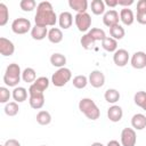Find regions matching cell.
<instances>
[{
    "label": "cell",
    "mask_w": 146,
    "mask_h": 146,
    "mask_svg": "<svg viewBox=\"0 0 146 146\" xmlns=\"http://www.w3.org/2000/svg\"><path fill=\"white\" fill-rule=\"evenodd\" d=\"M57 15L54 11L52 5L49 1H41L36 6V13L34 16L35 25L38 26H55L57 23Z\"/></svg>",
    "instance_id": "obj_1"
},
{
    "label": "cell",
    "mask_w": 146,
    "mask_h": 146,
    "mask_svg": "<svg viewBox=\"0 0 146 146\" xmlns=\"http://www.w3.org/2000/svg\"><path fill=\"white\" fill-rule=\"evenodd\" d=\"M22 78V71L18 64L16 63H11L7 66L5 75H3V82L6 86L8 87H14L16 88L17 84L19 83Z\"/></svg>",
    "instance_id": "obj_2"
},
{
    "label": "cell",
    "mask_w": 146,
    "mask_h": 146,
    "mask_svg": "<svg viewBox=\"0 0 146 146\" xmlns=\"http://www.w3.org/2000/svg\"><path fill=\"white\" fill-rule=\"evenodd\" d=\"M79 110L89 119V120H97L100 116V111L96 103L91 98H82L79 102Z\"/></svg>",
    "instance_id": "obj_3"
},
{
    "label": "cell",
    "mask_w": 146,
    "mask_h": 146,
    "mask_svg": "<svg viewBox=\"0 0 146 146\" xmlns=\"http://www.w3.org/2000/svg\"><path fill=\"white\" fill-rule=\"evenodd\" d=\"M72 78V72L67 67L58 68L51 76V82L55 87H64Z\"/></svg>",
    "instance_id": "obj_4"
},
{
    "label": "cell",
    "mask_w": 146,
    "mask_h": 146,
    "mask_svg": "<svg viewBox=\"0 0 146 146\" xmlns=\"http://www.w3.org/2000/svg\"><path fill=\"white\" fill-rule=\"evenodd\" d=\"M49 87V80L46 76H39L29 88V96L32 95H43L46 89Z\"/></svg>",
    "instance_id": "obj_5"
},
{
    "label": "cell",
    "mask_w": 146,
    "mask_h": 146,
    "mask_svg": "<svg viewBox=\"0 0 146 146\" xmlns=\"http://www.w3.org/2000/svg\"><path fill=\"white\" fill-rule=\"evenodd\" d=\"M11 30L15 34H25L32 30V25H31L30 19L24 18V17H18L13 21Z\"/></svg>",
    "instance_id": "obj_6"
},
{
    "label": "cell",
    "mask_w": 146,
    "mask_h": 146,
    "mask_svg": "<svg viewBox=\"0 0 146 146\" xmlns=\"http://www.w3.org/2000/svg\"><path fill=\"white\" fill-rule=\"evenodd\" d=\"M74 22L80 32H87L91 26V17L88 13L76 14L74 17Z\"/></svg>",
    "instance_id": "obj_7"
},
{
    "label": "cell",
    "mask_w": 146,
    "mask_h": 146,
    "mask_svg": "<svg viewBox=\"0 0 146 146\" xmlns=\"http://www.w3.org/2000/svg\"><path fill=\"white\" fill-rule=\"evenodd\" d=\"M137 141V135L133 128H124L121 131V145L122 146H135Z\"/></svg>",
    "instance_id": "obj_8"
},
{
    "label": "cell",
    "mask_w": 146,
    "mask_h": 146,
    "mask_svg": "<svg viewBox=\"0 0 146 146\" xmlns=\"http://www.w3.org/2000/svg\"><path fill=\"white\" fill-rule=\"evenodd\" d=\"M88 81L89 83L94 87V88H100L105 84V75L102 71L99 70H94L89 76H88Z\"/></svg>",
    "instance_id": "obj_9"
},
{
    "label": "cell",
    "mask_w": 146,
    "mask_h": 146,
    "mask_svg": "<svg viewBox=\"0 0 146 146\" xmlns=\"http://www.w3.org/2000/svg\"><path fill=\"white\" fill-rule=\"evenodd\" d=\"M119 21H120V14L115 9H110L105 11V14L103 15V23L107 27H112L119 24Z\"/></svg>",
    "instance_id": "obj_10"
},
{
    "label": "cell",
    "mask_w": 146,
    "mask_h": 146,
    "mask_svg": "<svg viewBox=\"0 0 146 146\" xmlns=\"http://www.w3.org/2000/svg\"><path fill=\"white\" fill-rule=\"evenodd\" d=\"M129 60H130V56H129L128 50L125 49H117L113 55V62L119 67L125 66Z\"/></svg>",
    "instance_id": "obj_11"
},
{
    "label": "cell",
    "mask_w": 146,
    "mask_h": 146,
    "mask_svg": "<svg viewBox=\"0 0 146 146\" xmlns=\"http://www.w3.org/2000/svg\"><path fill=\"white\" fill-rule=\"evenodd\" d=\"M130 64L133 68H137V70H141L146 67V52L136 51L130 58Z\"/></svg>",
    "instance_id": "obj_12"
},
{
    "label": "cell",
    "mask_w": 146,
    "mask_h": 146,
    "mask_svg": "<svg viewBox=\"0 0 146 146\" xmlns=\"http://www.w3.org/2000/svg\"><path fill=\"white\" fill-rule=\"evenodd\" d=\"M15 52V46L14 43L7 39V38H0V54L5 57L11 56Z\"/></svg>",
    "instance_id": "obj_13"
},
{
    "label": "cell",
    "mask_w": 146,
    "mask_h": 146,
    "mask_svg": "<svg viewBox=\"0 0 146 146\" xmlns=\"http://www.w3.org/2000/svg\"><path fill=\"white\" fill-rule=\"evenodd\" d=\"M123 116V111L122 107L119 105H112L107 110V117L112 122H119Z\"/></svg>",
    "instance_id": "obj_14"
},
{
    "label": "cell",
    "mask_w": 146,
    "mask_h": 146,
    "mask_svg": "<svg viewBox=\"0 0 146 146\" xmlns=\"http://www.w3.org/2000/svg\"><path fill=\"white\" fill-rule=\"evenodd\" d=\"M58 24L62 29L64 30H67L72 26L73 24V16L70 11H63L59 14L58 16Z\"/></svg>",
    "instance_id": "obj_15"
},
{
    "label": "cell",
    "mask_w": 146,
    "mask_h": 146,
    "mask_svg": "<svg viewBox=\"0 0 146 146\" xmlns=\"http://www.w3.org/2000/svg\"><path fill=\"white\" fill-rule=\"evenodd\" d=\"M135 19H136L135 18V15H133V11L131 9H129V8H122L120 10V21L124 25H127V26L132 25V23L135 22Z\"/></svg>",
    "instance_id": "obj_16"
},
{
    "label": "cell",
    "mask_w": 146,
    "mask_h": 146,
    "mask_svg": "<svg viewBox=\"0 0 146 146\" xmlns=\"http://www.w3.org/2000/svg\"><path fill=\"white\" fill-rule=\"evenodd\" d=\"M131 125L135 130H143L146 128V116L141 113H137L131 117Z\"/></svg>",
    "instance_id": "obj_17"
},
{
    "label": "cell",
    "mask_w": 146,
    "mask_h": 146,
    "mask_svg": "<svg viewBox=\"0 0 146 146\" xmlns=\"http://www.w3.org/2000/svg\"><path fill=\"white\" fill-rule=\"evenodd\" d=\"M48 31L49 30L47 27L34 25L31 30V36H32V39L40 41V40H43L46 36H48Z\"/></svg>",
    "instance_id": "obj_18"
},
{
    "label": "cell",
    "mask_w": 146,
    "mask_h": 146,
    "mask_svg": "<svg viewBox=\"0 0 146 146\" xmlns=\"http://www.w3.org/2000/svg\"><path fill=\"white\" fill-rule=\"evenodd\" d=\"M68 6L76 11V14L80 13H87V8H88V1L87 0H70L68 1Z\"/></svg>",
    "instance_id": "obj_19"
},
{
    "label": "cell",
    "mask_w": 146,
    "mask_h": 146,
    "mask_svg": "<svg viewBox=\"0 0 146 146\" xmlns=\"http://www.w3.org/2000/svg\"><path fill=\"white\" fill-rule=\"evenodd\" d=\"M27 92L29 90H26L24 87H16L14 88L11 96L16 103H23L27 98Z\"/></svg>",
    "instance_id": "obj_20"
},
{
    "label": "cell",
    "mask_w": 146,
    "mask_h": 146,
    "mask_svg": "<svg viewBox=\"0 0 146 146\" xmlns=\"http://www.w3.org/2000/svg\"><path fill=\"white\" fill-rule=\"evenodd\" d=\"M48 40L51 43H59L63 40V32L58 27H51L48 31Z\"/></svg>",
    "instance_id": "obj_21"
},
{
    "label": "cell",
    "mask_w": 146,
    "mask_h": 146,
    "mask_svg": "<svg viewBox=\"0 0 146 146\" xmlns=\"http://www.w3.org/2000/svg\"><path fill=\"white\" fill-rule=\"evenodd\" d=\"M102 47L104 50H106L108 52H115L117 50V41L111 36H106L102 41Z\"/></svg>",
    "instance_id": "obj_22"
},
{
    "label": "cell",
    "mask_w": 146,
    "mask_h": 146,
    "mask_svg": "<svg viewBox=\"0 0 146 146\" xmlns=\"http://www.w3.org/2000/svg\"><path fill=\"white\" fill-rule=\"evenodd\" d=\"M50 63L52 66L55 67H58V68H62V67H65V64H66V57L63 55V54H59V52H55L50 56Z\"/></svg>",
    "instance_id": "obj_23"
},
{
    "label": "cell",
    "mask_w": 146,
    "mask_h": 146,
    "mask_svg": "<svg viewBox=\"0 0 146 146\" xmlns=\"http://www.w3.org/2000/svg\"><path fill=\"white\" fill-rule=\"evenodd\" d=\"M30 106L34 110H40L44 105V95H32L29 98Z\"/></svg>",
    "instance_id": "obj_24"
},
{
    "label": "cell",
    "mask_w": 146,
    "mask_h": 146,
    "mask_svg": "<svg viewBox=\"0 0 146 146\" xmlns=\"http://www.w3.org/2000/svg\"><path fill=\"white\" fill-rule=\"evenodd\" d=\"M22 80L26 83H33L36 80V73L32 67H26L22 72Z\"/></svg>",
    "instance_id": "obj_25"
},
{
    "label": "cell",
    "mask_w": 146,
    "mask_h": 146,
    "mask_svg": "<svg viewBox=\"0 0 146 146\" xmlns=\"http://www.w3.org/2000/svg\"><path fill=\"white\" fill-rule=\"evenodd\" d=\"M124 34H125V31L122 27V25H120V24H116V25L110 27V35H111V38L115 39L116 41L121 40L124 36Z\"/></svg>",
    "instance_id": "obj_26"
},
{
    "label": "cell",
    "mask_w": 146,
    "mask_h": 146,
    "mask_svg": "<svg viewBox=\"0 0 146 146\" xmlns=\"http://www.w3.org/2000/svg\"><path fill=\"white\" fill-rule=\"evenodd\" d=\"M104 98L110 104H115L120 99V92L116 89H107L104 94Z\"/></svg>",
    "instance_id": "obj_27"
},
{
    "label": "cell",
    "mask_w": 146,
    "mask_h": 146,
    "mask_svg": "<svg viewBox=\"0 0 146 146\" xmlns=\"http://www.w3.org/2000/svg\"><path fill=\"white\" fill-rule=\"evenodd\" d=\"M90 7H91L92 14L95 15L105 14V2L103 0H92Z\"/></svg>",
    "instance_id": "obj_28"
},
{
    "label": "cell",
    "mask_w": 146,
    "mask_h": 146,
    "mask_svg": "<svg viewBox=\"0 0 146 146\" xmlns=\"http://www.w3.org/2000/svg\"><path fill=\"white\" fill-rule=\"evenodd\" d=\"M135 104L146 111V91H137L133 96Z\"/></svg>",
    "instance_id": "obj_29"
},
{
    "label": "cell",
    "mask_w": 146,
    "mask_h": 146,
    "mask_svg": "<svg viewBox=\"0 0 146 146\" xmlns=\"http://www.w3.org/2000/svg\"><path fill=\"white\" fill-rule=\"evenodd\" d=\"M80 43H81V46H82L83 49H86V50H90V49H92V48L95 47L96 41H95L88 33H86V34H83V35L81 36V39H80Z\"/></svg>",
    "instance_id": "obj_30"
},
{
    "label": "cell",
    "mask_w": 146,
    "mask_h": 146,
    "mask_svg": "<svg viewBox=\"0 0 146 146\" xmlns=\"http://www.w3.org/2000/svg\"><path fill=\"white\" fill-rule=\"evenodd\" d=\"M36 122L41 125H48L51 122V115L48 111H40L36 114Z\"/></svg>",
    "instance_id": "obj_31"
},
{
    "label": "cell",
    "mask_w": 146,
    "mask_h": 146,
    "mask_svg": "<svg viewBox=\"0 0 146 146\" xmlns=\"http://www.w3.org/2000/svg\"><path fill=\"white\" fill-rule=\"evenodd\" d=\"M88 34H89L95 41H103V40L106 38L105 31L102 30V29H98V27H92L91 30H89Z\"/></svg>",
    "instance_id": "obj_32"
},
{
    "label": "cell",
    "mask_w": 146,
    "mask_h": 146,
    "mask_svg": "<svg viewBox=\"0 0 146 146\" xmlns=\"http://www.w3.org/2000/svg\"><path fill=\"white\" fill-rule=\"evenodd\" d=\"M88 82H89L88 81V78L86 75H83V74H80V75L74 76L73 78V81H72L73 86L76 89H83V88H86V86L88 84Z\"/></svg>",
    "instance_id": "obj_33"
},
{
    "label": "cell",
    "mask_w": 146,
    "mask_h": 146,
    "mask_svg": "<svg viewBox=\"0 0 146 146\" xmlns=\"http://www.w3.org/2000/svg\"><path fill=\"white\" fill-rule=\"evenodd\" d=\"M5 113L8 115V116H15L18 114V111H19V107H18V104L16 102H9L6 104L5 106Z\"/></svg>",
    "instance_id": "obj_34"
},
{
    "label": "cell",
    "mask_w": 146,
    "mask_h": 146,
    "mask_svg": "<svg viewBox=\"0 0 146 146\" xmlns=\"http://www.w3.org/2000/svg\"><path fill=\"white\" fill-rule=\"evenodd\" d=\"M9 19V10L7 6L1 2L0 3V26H5Z\"/></svg>",
    "instance_id": "obj_35"
},
{
    "label": "cell",
    "mask_w": 146,
    "mask_h": 146,
    "mask_svg": "<svg viewBox=\"0 0 146 146\" xmlns=\"http://www.w3.org/2000/svg\"><path fill=\"white\" fill-rule=\"evenodd\" d=\"M19 7L24 11H32L36 7V2L34 0H22L19 2Z\"/></svg>",
    "instance_id": "obj_36"
},
{
    "label": "cell",
    "mask_w": 146,
    "mask_h": 146,
    "mask_svg": "<svg viewBox=\"0 0 146 146\" xmlns=\"http://www.w3.org/2000/svg\"><path fill=\"white\" fill-rule=\"evenodd\" d=\"M10 96H11V94H10V91H9L8 88H6V87H0V103H2V104L9 103L8 100H9V98H10Z\"/></svg>",
    "instance_id": "obj_37"
},
{
    "label": "cell",
    "mask_w": 146,
    "mask_h": 146,
    "mask_svg": "<svg viewBox=\"0 0 146 146\" xmlns=\"http://www.w3.org/2000/svg\"><path fill=\"white\" fill-rule=\"evenodd\" d=\"M136 19H137V22L139 24L146 25V11H137Z\"/></svg>",
    "instance_id": "obj_38"
},
{
    "label": "cell",
    "mask_w": 146,
    "mask_h": 146,
    "mask_svg": "<svg viewBox=\"0 0 146 146\" xmlns=\"http://www.w3.org/2000/svg\"><path fill=\"white\" fill-rule=\"evenodd\" d=\"M137 11H146V0H139L137 2Z\"/></svg>",
    "instance_id": "obj_39"
},
{
    "label": "cell",
    "mask_w": 146,
    "mask_h": 146,
    "mask_svg": "<svg viewBox=\"0 0 146 146\" xmlns=\"http://www.w3.org/2000/svg\"><path fill=\"white\" fill-rule=\"evenodd\" d=\"M133 3V0H117V5L122 6L123 8H128Z\"/></svg>",
    "instance_id": "obj_40"
},
{
    "label": "cell",
    "mask_w": 146,
    "mask_h": 146,
    "mask_svg": "<svg viewBox=\"0 0 146 146\" xmlns=\"http://www.w3.org/2000/svg\"><path fill=\"white\" fill-rule=\"evenodd\" d=\"M3 146H21V143L18 140H16V139H8L3 144Z\"/></svg>",
    "instance_id": "obj_41"
},
{
    "label": "cell",
    "mask_w": 146,
    "mask_h": 146,
    "mask_svg": "<svg viewBox=\"0 0 146 146\" xmlns=\"http://www.w3.org/2000/svg\"><path fill=\"white\" fill-rule=\"evenodd\" d=\"M105 6H108L111 8H114L117 6V0H105Z\"/></svg>",
    "instance_id": "obj_42"
},
{
    "label": "cell",
    "mask_w": 146,
    "mask_h": 146,
    "mask_svg": "<svg viewBox=\"0 0 146 146\" xmlns=\"http://www.w3.org/2000/svg\"><path fill=\"white\" fill-rule=\"evenodd\" d=\"M106 146H122V145H121V143H119L117 140H114V139H113V140H110Z\"/></svg>",
    "instance_id": "obj_43"
},
{
    "label": "cell",
    "mask_w": 146,
    "mask_h": 146,
    "mask_svg": "<svg viewBox=\"0 0 146 146\" xmlns=\"http://www.w3.org/2000/svg\"><path fill=\"white\" fill-rule=\"evenodd\" d=\"M91 146H104V145L102 143H99V141H95V143L91 144Z\"/></svg>",
    "instance_id": "obj_44"
},
{
    "label": "cell",
    "mask_w": 146,
    "mask_h": 146,
    "mask_svg": "<svg viewBox=\"0 0 146 146\" xmlns=\"http://www.w3.org/2000/svg\"><path fill=\"white\" fill-rule=\"evenodd\" d=\"M41 146H46V145H41Z\"/></svg>",
    "instance_id": "obj_45"
},
{
    "label": "cell",
    "mask_w": 146,
    "mask_h": 146,
    "mask_svg": "<svg viewBox=\"0 0 146 146\" xmlns=\"http://www.w3.org/2000/svg\"><path fill=\"white\" fill-rule=\"evenodd\" d=\"M1 146H3V145H1Z\"/></svg>",
    "instance_id": "obj_46"
}]
</instances>
